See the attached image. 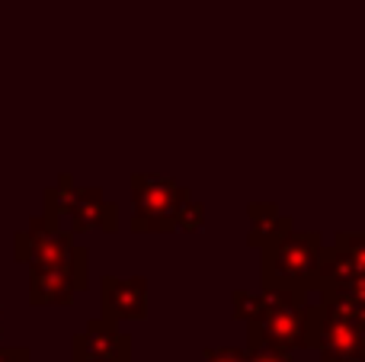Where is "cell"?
Listing matches in <instances>:
<instances>
[{
  "label": "cell",
  "instance_id": "cell-11",
  "mask_svg": "<svg viewBox=\"0 0 365 362\" xmlns=\"http://www.w3.org/2000/svg\"><path fill=\"white\" fill-rule=\"evenodd\" d=\"M81 190L83 186L74 183L71 173H61L58 183L45 190V215H48L51 222H64V218L71 215V209L77 205V199H81Z\"/></svg>",
  "mask_w": 365,
  "mask_h": 362
},
{
  "label": "cell",
  "instance_id": "cell-20",
  "mask_svg": "<svg viewBox=\"0 0 365 362\" xmlns=\"http://www.w3.org/2000/svg\"><path fill=\"white\" fill-rule=\"evenodd\" d=\"M362 362H365V331H362Z\"/></svg>",
  "mask_w": 365,
  "mask_h": 362
},
{
  "label": "cell",
  "instance_id": "cell-13",
  "mask_svg": "<svg viewBox=\"0 0 365 362\" xmlns=\"http://www.w3.org/2000/svg\"><path fill=\"white\" fill-rule=\"evenodd\" d=\"M334 244L349 257L356 269H365V231H343V234H336Z\"/></svg>",
  "mask_w": 365,
  "mask_h": 362
},
{
  "label": "cell",
  "instance_id": "cell-2",
  "mask_svg": "<svg viewBox=\"0 0 365 362\" xmlns=\"http://www.w3.org/2000/svg\"><path fill=\"white\" fill-rule=\"evenodd\" d=\"M324 237L317 231L292 228L282 241L259 250L263 254V286L266 289H289V292L311 295L317 286V263H321Z\"/></svg>",
  "mask_w": 365,
  "mask_h": 362
},
{
  "label": "cell",
  "instance_id": "cell-1",
  "mask_svg": "<svg viewBox=\"0 0 365 362\" xmlns=\"http://www.w3.org/2000/svg\"><path fill=\"white\" fill-rule=\"evenodd\" d=\"M263 311L247 324V346L250 350H314L317 321H321V301L311 295L289 292V289H259Z\"/></svg>",
  "mask_w": 365,
  "mask_h": 362
},
{
  "label": "cell",
  "instance_id": "cell-7",
  "mask_svg": "<svg viewBox=\"0 0 365 362\" xmlns=\"http://www.w3.org/2000/svg\"><path fill=\"white\" fill-rule=\"evenodd\" d=\"M132 353L128 337L106 318H93L83 333L74 337V359L77 362H125Z\"/></svg>",
  "mask_w": 365,
  "mask_h": 362
},
{
  "label": "cell",
  "instance_id": "cell-14",
  "mask_svg": "<svg viewBox=\"0 0 365 362\" xmlns=\"http://www.w3.org/2000/svg\"><path fill=\"white\" fill-rule=\"evenodd\" d=\"M321 292L346 295V299H353V301H359V305H365V269H356V273H349L346 279L334 282V286H324Z\"/></svg>",
  "mask_w": 365,
  "mask_h": 362
},
{
  "label": "cell",
  "instance_id": "cell-19",
  "mask_svg": "<svg viewBox=\"0 0 365 362\" xmlns=\"http://www.w3.org/2000/svg\"><path fill=\"white\" fill-rule=\"evenodd\" d=\"M324 362H359V359H324Z\"/></svg>",
  "mask_w": 365,
  "mask_h": 362
},
{
  "label": "cell",
  "instance_id": "cell-15",
  "mask_svg": "<svg viewBox=\"0 0 365 362\" xmlns=\"http://www.w3.org/2000/svg\"><path fill=\"white\" fill-rule=\"evenodd\" d=\"M202 224H205V205L189 199L177 215V231H199Z\"/></svg>",
  "mask_w": 365,
  "mask_h": 362
},
{
  "label": "cell",
  "instance_id": "cell-18",
  "mask_svg": "<svg viewBox=\"0 0 365 362\" xmlns=\"http://www.w3.org/2000/svg\"><path fill=\"white\" fill-rule=\"evenodd\" d=\"M0 362H32L26 350H0Z\"/></svg>",
  "mask_w": 365,
  "mask_h": 362
},
{
  "label": "cell",
  "instance_id": "cell-6",
  "mask_svg": "<svg viewBox=\"0 0 365 362\" xmlns=\"http://www.w3.org/2000/svg\"><path fill=\"white\" fill-rule=\"evenodd\" d=\"M100 308L103 318L113 324L141 321L148 314V279L145 276H103Z\"/></svg>",
  "mask_w": 365,
  "mask_h": 362
},
{
  "label": "cell",
  "instance_id": "cell-17",
  "mask_svg": "<svg viewBox=\"0 0 365 362\" xmlns=\"http://www.w3.org/2000/svg\"><path fill=\"white\" fill-rule=\"evenodd\" d=\"M250 362H295L282 350H250Z\"/></svg>",
  "mask_w": 365,
  "mask_h": 362
},
{
  "label": "cell",
  "instance_id": "cell-5",
  "mask_svg": "<svg viewBox=\"0 0 365 362\" xmlns=\"http://www.w3.org/2000/svg\"><path fill=\"white\" fill-rule=\"evenodd\" d=\"M74 237L61 222H51L48 215H38L29 222V228L19 231L13 241V257L26 267H58L71 263L74 257Z\"/></svg>",
  "mask_w": 365,
  "mask_h": 362
},
{
  "label": "cell",
  "instance_id": "cell-8",
  "mask_svg": "<svg viewBox=\"0 0 365 362\" xmlns=\"http://www.w3.org/2000/svg\"><path fill=\"white\" fill-rule=\"evenodd\" d=\"M362 331H365V324H359V321L334 314L321 305L314 350H321L324 359H359L362 362Z\"/></svg>",
  "mask_w": 365,
  "mask_h": 362
},
{
  "label": "cell",
  "instance_id": "cell-16",
  "mask_svg": "<svg viewBox=\"0 0 365 362\" xmlns=\"http://www.w3.org/2000/svg\"><path fill=\"white\" fill-rule=\"evenodd\" d=\"M202 362H250V350H234V346H218L208 350Z\"/></svg>",
  "mask_w": 365,
  "mask_h": 362
},
{
  "label": "cell",
  "instance_id": "cell-12",
  "mask_svg": "<svg viewBox=\"0 0 365 362\" xmlns=\"http://www.w3.org/2000/svg\"><path fill=\"white\" fill-rule=\"evenodd\" d=\"M231 308H234V318H240V321L250 324V321L259 318V311H263V295L247 292V289H237V292L231 295Z\"/></svg>",
  "mask_w": 365,
  "mask_h": 362
},
{
  "label": "cell",
  "instance_id": "cell-3",
  "mask_svg": "<svg viewBox=\"0 0 365 362\" xmlns=\"http://www.w3.org/2000/svg\"><path fill=\"white\" fill-rule=\"evenodd\" d=\"M192 199L182 183L160 173H135L132 177V228L141 234H173L180 209Z\"/></svg>",
  "mask_w": 365,
  "mask_h": 362
},
{
  "label": "cell",
  "instance_id": "cell-4",
  "mask_svg": "<svg viewBox=\"0 0 365 362\" xmlns=\"http://www.w3.org/2000/svg\"><path fill=\"white\" fill-rule=\"evenodd\" d=\"M90 250L83 244L74 247L71 263L58 267H29V301L32 305H71L77 292L90 282Z\"/></svg>",
  "mask_w": 365,
  "mask_h": 362
},
{
  "label": "cell",
  "instance_id": "cell-21",
  "mask_svg": "<svg viewBox=\"0 0 365 362\" xmlns=\"http://www.w3.org/2000/svg\"><path fill=\"white\" fill-rule=\"evenodd\" d=\"M125 362H128V359H125Z\"/></svg>",
  "mask_w": 365,
  "mask_h": 362
},
{
  "label": "cell",
  "instance_id": "cell-10",
  "mask_svg": "<svg viewBox=\"0 0 365 362\" xmlns=\"http://www.w3.org/2000/svg\"><path fill=\"white\" fill-rule=\"evenodd\" d=\"M247 215H250V234H247V244H250L253 250L272 247V244L282 241V237L295 228V222L272 202H250L247 205Z\"/></svg>",
  "mask_w": 365,
  "mask_h": 362
},
{
  "label": "cell",
  "instance_id": "cell-9",
  "mask_svg": "<svg viewBox=\"0 0 365 362\" xmlns=\"http://www.w3.org/2000/svg\"><path fill=\"white\" fill-rule=\"evenodd\" d=\"M64 222H68L64 228L71 234H81V231H106V234H115L119 231V209L100 190H81V199H77V205L71 209V215Z\"/></svg>",
  "mask_w": 365,
  "mask_h": 362
}]
</instances>
